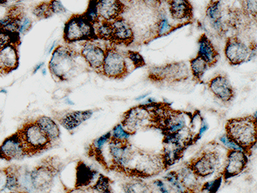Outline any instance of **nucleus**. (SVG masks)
Segmentation results:
<instances>
[{
    "label": "nucleus",
    "instance_id": "45",
    "mask_svg": "<svg viewBox=\"0 0 257 193\" xmlns=\"http://www.w3.org/2000/svg\"><path fill=\"white\" fill-rule=\"evenodd\" d=\"M9 1H11V0H0V5H1V4H7ZM15 1H17V0H15Z\"/></svg>",
    "mask_w": 257,
    "mask_h": 193
},
{
    "label": "nucleus",
    "instance_id": "13",
    "mask_svg": "<svg viewBox=\"0 0 257 193\" xmlns=\"http://www.w3.org/2000/svg\"><path fill=\"white\" fill-rule=\"evenodd\" d=\"M249 47L235 37L228 39L225 43V55L232 65H239L249 58Z\"/></svg>",
    "mask_w": 257,
    "mask_h": 193
},
{
    "label": "nucleus",
    "instance_id": "16",
    "mask_svg": "<svg viewBox=\"0 0 257 193\" xmlns=\"http://www.w3.org/2000/svg\"><path fill=\"white\" fill-rule=\"evenodd\" d=\"M112 27V43L118 44H132L135 39L133 29L128 21L121 17L110 21Z\"/></svg>",
    "mask_w": 257,
    "mask_h": 193
},
{
    "label": "nucleus",
    "instance_id": "29",
    "mask_svg": "<svg viewBox=\"0 0 257 193\" xmlns=\"http://www.w3.org/2000/svg\"><path fill=\"white\" fill-rule=\"evenodd\" d=\"M110 179L100 174L96 180L95 183L90 186V188H92V191L97 192H110L111 191L110 189Z\"/></svg>",
    "mask_w": 257,
    "mask_h": 193
},
{
    "label": "nucleus",
    "instance_id": "3",
    "mask_svg": "<svg viewBox=\"0 0 257 193\" xmlns=\"http://www.w3.org/2000/svg\"><path fill=\"white\" fill-rule=\"evenodd\" d=\"M17 132L24 144L27 157L40 155L54 146L35 121L24 124Z\"/></svg>",
    "mask_w": 257,
    "mask_h": 193
},
{
    "label": "nucleus",
    "instance_id": "44",
    "mask_svg": "<svg viewBox=\"0 0 257 193\" xmlns=\"http://www.w3.org/2000/svg\"><path fill=\"white\" fill-rule=\"evenodd\" d=\"M148 96V94L142 95V96H139V98H137V99H136V100H138V101L142 100V99H145V98H146V96Z\"/></svg>",
    "mask_w": 257,
    "mask_h": 193
},
{
    "label": "nucleus",
    "instance_id": "22",
    "mask_svg": "<svg viewBox=\"0 0 257 193\" xmlns=\"http://www.w3.org/2000/svg\"><path fill=\"white\" fill-rule=\"evenodd\" d=\"M35 122L50 138L53 145H55L60 138V128L55 121L53 120L50 117L41 115L36 119Z\"/></svg>",
    "mask_w": 257,
    "mask_h": 193
},
{
    "label": "nucleus",
    "instance_id": "23",
    "mask_svg": "<svg viewBox=\"0 0 257 193\" xmlns=\"http://www.w3.org/2000/svg\"><path fill=\"white\" fill-rule=\"evenodd\" d=\"M98 175L95 170L89 168L84 162H79L77 168V180L76 188H82L90 186Z\"/></svg>",
    "mask_w": 257,
    "mask_h": 193
},
{
    "label": "nucleus",
    "instance_id": "9",
    "mask_svg": "<svg viewBox=\"0 0 257 193\" xmlns=\"http://www.w3.org/2000/svg\"><path fill=\"white\" fill-rule=\"evenodd\" d=\"M27 157L24 144L17 132L5 138L0 145V159L11 162Z\"/></svg>",
    "mask_w": 257,
    "mask_h": 193
},
{
    "label": "nucleus",
    "instance_id": "11",
    "mask_svg": "<svg viewBox=\"0 0 257 193\" xmlns=\"http://www.w3.org/2000/svg\"><path fill=\"white\" fill-rule=\"evenodd\" d=\"M80 54L90 68L100 73L105 57V49L102 48L93 40H87L81 44Z\"/></svg>",
    "mask_w": 257,
    "mask_h": 193
},
{
    "label": "nucleus",
    "instance_id": "37",
    "mask_svg": "<svg viewBox=\"0 0 257 193\" xmlns=\"http://www.w3.org/2000/svg\"><path fill=\"white\" fill-rule=\"evenodd\" d=\"M220 142L225 145V147H227L229 150H238V151H243L242 148L239 145L234 142L233 141L231 140L230 138L226 135H222L219 138ZM244 152V151H243Z\"/></svg>",
    "mask_w": 257,
    "mask_h": 193
},
{
    "label": "nucleus",
    "instance_id": "33",
    "mask_svg": "<svg viewBox=\"0 0 257 193\" xmlns=\"http://www.w3.org/2000/svg\"><path fill=\"white\" fill-rule=\"evenodd\" d=\"M111 138L119 141H128L129 137L131 134H129L127 131L123 128L121 124L116 125L113 130L110 132Z\"/></svg>",
    "mask_w": 257,
    "mask_h": 193
},
{
    "label": "nucleus",
    "instance_id": "28",
    "mask_svg": "<svg viewBox=\"0 0 257 193\" xmlns=\"http://www.w3.org/2000/svg\"><path fill=\"white\" fill-rule=\"evenodd\" d=\"M165 179L167 181L169 185L173 188L174 191L176 192H186V189L184 188L182 184L179 180V175L177 171H170L165 176Z\"/></svg>",
    "mask_w": 257,
    "mask_h": 193
},
{
    "label": "nucleus",
    "instance_id": "35",
    "mask_svg": "<svg viewBox=\"0 0 257 193\" xmlns=\"http://www.w3.org/2000/svg\"><path fill=\"white\" fill-rule=\"evenodd\" d=\"M127 56L132 60L135 67H137V68L146 65V62L144 60L143 57L138 52L128 51Z\"/></svg>",
    "mask_w": 257,
    "mask_h": 193
},
{
    "label": "nucleus",
    "instance_id": "31",
    "mask_svg": "<svg viewBox=\"0 0 257 193\" xmlns=\"http://www.w3.org/2000/svg\"><path fill=\"white\" fill-rule=\"evenodd\" d=\"M244 14L256 18V0H239Z\"/></svg>",
    "mask_w": 257,
    "mask_h": 193
},
{
    "label": "nucleus",
    "instance_id": "32",
    "mask_svg": "<svg viewBox=\"0 0 257 193\" xmlns=\"http://www.w3.org/2000/svg\"><path fill=\"white\" fill-rule=\"evenodd\" d=\"M110 137H111V135H110V132H108V133L106 134V135H102L100 138H97L93 142L91 146H90V152H92L93 155L97 154V152H100L101 148L104 147V145L110 140Z\"/></svg>",
    "mask_w": 257,
    "mask_h": 193
},
{
    "label": "nucleus",
    "instance_id": "43",
    "mask_svg": "<svg viewBox=\"0 0 257 193\" xmlns=\"http://www.w3.org/2000/svg\"><path fill=\"white\" fill-rule=\"evenodd\" d=\"M208 128H209V126L206 124H204L202 127H201L200 129H199V135H198V138H200L204 133H205L206 131L208 130Z\"/></svg>",
    "mask_w": 257,
    "mask_h": 193
},
{
    "label": "nucleus",
    "instance_id": "24",
    "mask_svg": "<svg viewBox=\"0 0 257 193\" xmlns=\"http://www.w3.org/2000/svg\"><path fill=\"white\" fill-rule=\"evenodd\" d=\"M7 174L5 191L10 192H21L20 187V167L12 165L5 168Z\"/></svg>",
    "mask_w": 257,
    "mask_h": 193
},
{
    "label": "nucleus",
    "instance_id": "34",
    "mask_svg": "<svg viewBox=\"0 0 257 193\" xmlns=\"http://www.w3.org/2000/svg\"><path fill=\"white\" fill-rule=\"evenodd\" d=\"M222 179H223V178H222V175H220V176L212 180V181L205 182L203 186L202 187V191H205V192H216L218 189H219V187L222 185Z\"/></svg>",
    "mask_w": 257,
    "mask_h": 193
},
{
    "label": "nucleus",
    "instance_id": "12",
    "mask_svg": "<svg viewBox=\"0 0 257 193\" xmlns=\"http://www.w3.org/2000/svg\"><path fill=\"white\" fill-rule=\"evenodd\" d=\"M247 154L243 151L230 150L227 154L222 178L225 180L236 176L245 170L248 164Z\"/></svg>",
    "mask_w": 257,
    "mask_h": 193
},
{
    "label": "nucleus",
    "instance_id": "15",
    "mask_svg": "<svg viewBox=\"0 0 257 193\" xmlns=\"http://www.w3.org/2000/svg\"><path fill=\"white\" fill-rule=\"evenodd\" d=\"M208 85L214 96L224 103H229L235 98V90L226 76L218 75L212 78Z\"/></svg>",
    "mask_w": 257,
    "mask_h": 193
},
{
    "label": "nucleus",
    "instance_id": "14",
    "mask_svg": "<svg viewBox=\"0 0 257 193\" xmlns=\"http://www.w3.org/2000/svg\"><path fill=\"white\" fill-rule=\"evenodd\" d=\"M99 20L112 21L124 14L125 6L120 0H94Z\"/></svg>",
    "mask_w": 257,
    "mask_h": 193
},
{
    "label": "nucleus",
    "instance_id": "17",
    "mask_svg": "<svg viewBox=\"0 0 257 193\" xmlns=\"http://www.w3.org/2000/svg\"><path fill=\"white\" fill-rule=\"evenodd\" d=\"M18 66V47L16 42H12L0 49V75L13 71Z\"/></svg>",
    "mask_w": 257,
    "mask_h": 193
},
{
    "label": "nucleus",
    "instance_id": "5",
    "mask_svg": "<svg viewBox=\"0 0 257 193\" xmlns=\"http://www.w3.org/2000/svg\"><path fill=\"white\" fill-rule=\"evenodd\" d=\"M158 109L151 105L130 109L124 115L122 126L129 134H133L143 127L156 125Z\"/></svg>",
    "mask_w": 257,
    "mask_h": 193
},
{
    "label": "nucleus",
    "instance_id": "26",
    "mask_svg": "<svg viewBox=\"0 0 257 193\" xmlns=\"http://www.w3.org/2000/svg\"><path fill=\"white\" fill-rule=\"evenodd\" d=\"M190 65L192 74L195 80L200 81L201 79L203 77L204 73L209 67L208 63L200 56L198 55L195 58L190 60Z\"/></svg>",
    "mask_w": 257,
    "mask_h": 193
},
{
    "label": "nucleus",
    "instance_id": "40",
    "mask_svg": "<svg viewBox=\"0 0 257 193\" xmlns=\"http://www.w3.org/2000/svg\"><path fill=\"white\" fill-rule=\"evenodd\" d=\"M7 182V174L5 168L0 170V192H4Z\"/></svg>",
    "mask_w": 257,
    "mask_h": 193
},
{
    "label": "nucleus",
    "instance_id": "36",
    "mask_svg": "<svg viewBox=\"0 0 257 193\" xmlns=\"http://www.w3.org/2000/svg\"><path fill=\"white\" fill-rule=\"evenodd\" d=\"M172 26L169 24V20L166 18H162L159 20L157 24V31L159 36L164 35L168 32L170 31Z\"/></svg>",
    "mask_w": 257,
    "mask_h": 193
},
{
    "label": "nucleus",
    "instance_id": "8",
    "mask_svg": "<svg viewBox=\"0 0 257 193\" xmlns=\"http://www.w3.org/2000/svg\"><path fill=\"white\" fill-rule=\"evenodd\" d=\"M220 164V158L218 152L207 151L188 164L194 173L199 178H205L212 175Z\"/></svg>",
    "mask_w": 257,
    "mask_h": 193
},
{
    "label": "nucleus",
    "instance_id": "25",
    "mask_svg": "<svg viewBox=\"0 0 257 193\" xmlns=\"http://www.w3.org/2000/svg\"><path fill=\"white\" fill-rule=\"evenodd\" d=\"M179 180L181 183L183 185L184 188H186L187 191H195V188L199 186V177L194 173L192 168L186 165L185 168H182L179 173Z\"/></svg>",
    "mask_w": 257,
    "mask_h": 193
},
{
    "label": "nucleus",
    "instance_id": "2",
    "mask_svg": "<svg viewBox=\"0 0 257 193\" xmlns=\"http://www.w3.org/2000/svg\"><path fill=\"white\" fill-rule=\"evenodd\" d=\"M78 53L70 46L56 47L49 62L50 74L55 81L67 82L73 77Z\"/></svg>",
    "mask_w": 257,
    "mask_h": 193
},
{
    "label": "nucleus",
    "instance_id": "42",
    "mask_svg": "<svg viewBox=\"0 0 257 193\" xmlns=\"http://www.w3.org/2000/svg\"><path fill=\"white\" fill-rule=\"evenodd\" d=\"M120 1H121L122 4H124L125 7H127V6L141 2L142 0H120Z\"/></svg>",
    "mask_w": 257,
    "mask_h": 193
},
{
    "label": "nucleus",
    "instance_id": "39",
    "mask_svg": "<svg viewBox=\"0 0 257 193\" xmlns=\"http://www.w3.org/2000/svg\"><path fill=\"white\" fill-rule=\"evenodd\" d=\"M50 4L54 14H64L66 12L65 7L59 0H51Z\"/></svg>",
    "mask_w": 257,
    "mask_h": 193
},
{
    "label": "nucleus",
    "instance_id": "7",
    "mask_svg": "<svg viewBox=\"0 0 257 193\" xmlns=\"http://www.w3.org/2000/svg\"><path fill=\"white\" fill-rule=\"evenodd\" d=\"M127 63L121 53L114 47L105 49V57L100 74L110 78H121L127 74Z\"/></svg>",
    "mask_w": 257,
    "mask_h": 193
},
{
    "label": "nucleus",
    "instance_id": "18",
    "mask_svg": "<svg viewBox=\"0 0 257 193\" xmlns=\"http://www.w3.org/2000/svg\"><path fill=\"white\" fill-rule=\"evenodd\" d=\"M93 115V111H76L68 112L58 119L59 123L68 132L74 131Z\"/></svg>",
    "mask_w": 257,
    "mask_h": 193
},
{
    "label": "nucleus",
    "instance_id": "10",
    "mask_svg": "<svg viewBox=\"0 0 257 193\" xmlns=\"http://www.w3.org/2000/svg\"><path fill=\"white\" fill-rule=\"evenodd\" d=\"M186 142L176 136H166L164 140L163 153L162 158L165 167L171 166L178 162L186 148Z\"/></svg>",
    "mask_w": 257,
    "mask_h": 193
},
{
    "label": "nucleus",
    "instance_id": "21",
    "mask_svg": "<svg viewBox=\"0 0 257 193\" xmlns=\"http://www.w3.org/2000/svg\"><path fill=\"white\" fill-rule=\"evenodd\" d=\"M205 15L209 20L211 25L214 30L222 34L225 31L223 22H222V6L219 0H213L208 5L205 11Z\"/></svg>",
    "mask_w": 257,
    "mask_h": 193
},
{
    "label": "nucleus",
    "instance_id": "38",
    "mask_svg": "<svg viewBox=\"0 0 257 193\" xmlns=\"http://www.w3.org/2000/svg\"><path fill=\"white\" fill-rule=\"evenodd\" d=\"M31 27H32L31 20L24 16L22 20H21V21H20V24H19L17 33L20 34H25V33H27V32L31 28Z\"/></svg>",
    "mask_w": 257,
    "mask_h": 193
},
{
    "label": "nucleus",
    "instance_id": "19",
    "mask_svg": "<svg viewBox=\"0 0 257 193\" xmlns=\"http://www.w3.org/2000/svg\"><path fill=\"white\" fill-rule=\"evenodd\" d=\"M169 12L175 20H191L193 17V9L189 0H168Z\"/></svg>",
    "mask_w": 257,
    "mask_h": 193
},
{
    "label": "nucleus",
    "instance_id": "6",
    "mask_svg": "<svg viewBox=\"0 0 257 193\" xmlns=\"http://www.w3.org/2000/svg\"><path fill=\"white\" fill-rule=\"evenodd\" d=\"M64 39L67 44H71L76 42L94 40L97 38L94 33V25L83 14L73 16L66 23Z\"/></svg>",
    "mask_w": 257,
    "mask_h": 193
},
{
    "label": "nucleus",
    "instance_id": "4",
    "mask_svg": "<svg viewBox=\"0 0 257 193\" xmlns=\"http://www.w3.org/2000/svg\"><path fill=\"white\" fill-rule=\"evenodd\" d=\"M60 170L61 163L56 157H48L43 160L30 172L32 188L40 192L49 191Z\"/></svg>",
    "mask_w": 257,
    "mask_h": 193
},
{
    "label": "nucleus",
    "instance_id": "20",
    "mask_svg": "<svg viewBox=\"0 0 257 193\" xmlns=\"http://www.w3.org/2000/svg\"><path fill=\"white\" fill-rule=\"evenodd\" d=\"M199 45L198 55L206 61L209 67L215 65L219 60V53L205 34H202L199 38Z\"/></svg>",
    "mask_w": 257,
    "mask_h": 193
},
{
    "label": "nucleus",
    "instance_id": "27",
    "mask_svg": "<svg viewBox=\"0 0 257 193\" xmlns=\"http://www.w3.org/2000/svg\"><path fill=\"white\" fill-rule=\"evenodd\" d=\"M33 14L40 20L50 18L54 15L50 2L41 3L39 5L36 6L33 10Z\"/></svg>",
    "mask_w": 257,
    "mask_h": 193
},
{
    "label": "nucleus",
    "instance_id": "1",
    "mask_svg": "<svg viewBox=\"0 0 257 193\" xmlns=\"http://www.w3.org/2000/svg\"><path fill=\"white\" fill-rule=\"evenodd\" d=\"M226 135L248 154L256 143V118L249 116L228 121Z\"/></svg>",
    "mask_w": 257,
    "mask_h": 193
},
{
    "label": "nucleus",
    "instance_id": "30",
    "mask_svg": "<svg viewBox=\"0 0 257 193\" xmlns=\"http://www.w3.org/2000/svg\"><path fill=\"white\" fill-rule=\"evenodd\" d=\"M124 191L126 192H149L150 186L143 181H133L128 182L124 186Z\"/></svg>",
    "mask_w": 257,
    "mask_h": 193
},
{
    "label": "nucleus",
    "instance_id": "41",
    "mask_svg": "<svg viewBox=\"0 0 257 193\" xmlns=\"http://www.w3.org/2000/svg\"><path fill=\"white\" fill-rule=\"evenodd\" d=\"M153 184L156 185L157 188H159V191H162V192H169V191H170L168 189L166 184L163 181H162V180H156V181H153Z\"/></svg>",
    "mask_w": 257,
    "mask_h": 193
}]
</instances>
